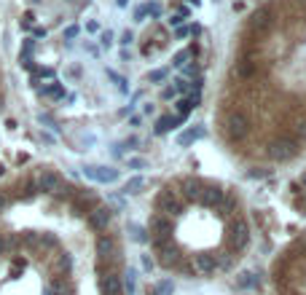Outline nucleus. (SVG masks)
I'll list each match as a JSON object with an SVG mask.
<instances>
[{"mask_svg":"<svg viewBox=\"0 0 306 295\" xmlns=\"http://www.w3.org/2000/svg\"><path fill=\"white\" fill-rule=\"evenodd\" d=\"M54 22H32L22 43L54 41L65 62L30 75L32 89L62 102L97 70L121 100V121L140 129L153 118V134L183 126L202 105L212 62L210 0H54Z\"/></svg>","mask_w":306,"mask_h":295,"instance_id":"nucleus-1","label":"nucleus"},{"mask_svg":"<svg viewBox=\"0 0 306 295\" xmlns=\"http://www.w3.org/2000/svg\"><path fill=\"white\" fill-rule=\"evenodd\" d=\"M221 137L261 159L252 177L306 150V0H255L231 27Z\"/></svg>","mask_w":306,"mask_h":295,"instance_id":"nucleus-2","label":"nucleus"},{"mask_svg":"<svg viewBox=\"0 0 306 295\" xmlns=\"http://www.w3.org/2000/svg\"><path fill=\"white\" fill-rule=\"evenodd\" d=\"M156 212L158 215H167V218H180V215L185 212V201H183V196L177 193V188H175V182H169V185H164L161 191L156 193Z\"/></svg>","mask_w":306,"mask_h":295,"instance_id":"nucleus-3","label":"nucleus"},{"mask_svg":"<svg viewBox=\"0 0 306 295\" xmlns=\"http://www.w3.org/2000/svg\"><path fill=\"white\" fill-rule=\"evenodd\" d=\"M226 244L231 252H242L250 244V226L242 215H234L229 220V231H226Z\"/></svg>","mask_w":306,"mask_h":295,"instance_id":"nucleus-4","label":"nucleus"},{"mask_svg":"<svg viewBox=\"0 0 306 295\" xmlns=\"http://www.w3.org/2000/svg\"><path fill=\"white\" fill-rule=\"evenodd\" d=\"M86 223H89L97 234H105L110 228V223H113V209L108 204H99L97 201V204L86 212Z\"/></svg>","mask_w":306,"mask_h":295,"instance_id":"nucleus-5","label":"nucleus"},{"mask_svg":"<svg viewBox=\"0 0 306 295\" xmlns=\"http://www.w3.org/2000/svg\"><path fill=\"white\" fill-rule=\"evenodd\" d=\"M35 188H38V193H49V196H54L59 188H62V182H65V177L54 172V169H41L35 177Z\"/></svg>","mask_w":306,"mask_h":295,"instance_id":"nucleus-6","label":"nucleus"},{"mask_svg":"<svg viewBox=\"0 0 306 295\" xmlns=\"http://www.w3.org/2000/svg\"><path fill=\"white\" fill-rule=\"evenodd\" d=\"M99 290L102 295H124V282L116 271H105L99 274Z\"/></svg>","mask_w":306,"mask_h":295,"instance_id":"nucleus-7","label":"nucleus"},{"mask_svg":"<svg viewBox=\"0 0 306 295\" xmlns=\"http://www.w3.org/2000/svg\"><path fill=\"white\" fill-rule=\"evenodd\" d=\"M94 252L99 260H110L113 255H116V239H113L110 234H99L97 241H94Z\"/></svg>","mask_w":306,"mask_h":295,"instance_id":"nucleus-8","label":"nucleus"},{"mask_svg":"<svg viewBox=\"0 0 306 295\" xmlns=\"http://www.w3.org/2000/svg\"><path fill=\"white\" fill-rule=\"evenodd\" d=\"M215 268H218V260L212 258V255H196V260H194V271H196V274H202V277H210Z\"/></svg>","mask_w":306,"mask_h":295,"instance_id":"nucleus-9","label":"nucleus"},{"mask_svg":"<svg viewBox=\"0 0 306 295\" xmlns=\"http://www.w3.org/2000/svg\"><path fill=\"white\" fill-rule=\"evenodd\" d=\"M86 177L99 180V182H110V180H116V177H118V172H116V169H108V167H89V169H86Z\"/></svg>","mask_w":306,"mask_h":295,"instance_id":"nucleus-10","label":"nucleus"},{"mask_svg":"<svg viewBox=\"0 0 306 295\" xmlns=\"http://www.w3.org/2000/svg\"><path fill=\"white\" fill-rule=\"evenodd\" d=\"M70 268H73V258L68 252H62V255H59V260H57V271L59 274H70Z\"/></svg>","mask_w":306,"mask_h":295,"instance_id":"nucleus-11","label":"nucleus"},{"mask_svg":"<svg viewBox=\"0 0 306 295\" xmlns=\"http://www.w3.org/2000/svg\"><path fill=\"white\" fill-rule=\"evenodd\" d=\"M172 293H175V285H172L169 279H164L161 285L156 287V295H172Z\"/></svg>","mask_w":306,"mask_h":295,"instance_id":"nucleus-12","label":"nucleus"},{"mask_svg":"<svg viewBox=\"0 0 306 295\" xmlns=\"http://www.w3.org/2000/svg\"><path fill=\"white\" fill-rule=\"evenodd\" d=\"M239 285H242V287H250V290H252V287H258V279L252 277V274H242V279H239Z\"/></svg>","mask_w":306,"mask_h":295,"instance_id":"nucleus-13","label":"nucleus"},{"mask_svg":"<svg viewBox=\"0 0 306 295\" xmlns=\"http://www.w3.org/2000/svg\"><path fill=\"white\" fill-rule=\"evenodd\" d=\"M51 287H54V293H57V295H73V293H70V287L65 285L62 279H57V282H54V285H51Z\"/></svg>","mask_w":306,"mask_h":295,"instance_id":"nucleus-14","label":"nucleus"},{"mask_svg":"<svg viewBox=\"0 0 306 295\" xmlns=\"http://www.w3.org/2000/svg\"><path fill=\"white\" fill-rule=\"evenodd\" d=\"M126 293L135 295V268H129V271H126Z\"/></svg>","mask_w":306,"mask_h":295,"instance_id":"nucleus-15","label":"nucleus"},{"mask_svg":"<svg viewBox=\"0 0 306 295\" xmlns=\"http://www.w3.org/2000/svg\"><path fill=\"white\" fill-rule=\"evenodd\" d=\"M38 244H43V247H57V236L54 234H41V241Z\"/></svg>","mask_w":306,"mask_h":295,"instance_id":"nucleus-16","label":"nucleus"},{"mask_svg":"<svg viewBox=\"0 0 306 295\" xmlns=\"http://www.w3.org/2000/svg\"><path fill=\"white\" fill-rule=\"evenodd\" d=\"M137 188H143V180H140V177H135V180L126 185V193H137Z\"/></svg>","mask_w":306,"mask_h":295,"instance_id":"nucleus-17","label":"nucleus"},{"mask_svg":"<svg viewBox=\"0 0 306 295\" xmlns=\"http://www.w3.org/2000/svg\"><path fill=\"white\" fill-rule=\"evenodd\" d=\"M5 207H8V199H5V196H3V193H0V212H3V209H5Z\"/></svg>","mask_w":306,"mask_h":295,"instance_id":"nucleus-18","label":"nucleus"},{"mask_svg":"<svg viewBox=\"0 0 306 295\" xmlns=\"http://www.w3.org/2000/svg\"><path fill=\"white\" fill-rule=\"evenodd\" d=\"M5 250H8V247H5V236H0V255H3Z\"/></svg>","mask_w":306,"mask_h":295,"instance_id":"nucleus-19","label":"nucleus"},{"mask_svg":"<svg viewBox=\"0 0 306 295\" xmlns=\"http://www.w3.org/2000/svg\"><path fill=\"white\" fill-rule=\"evenodd\" d=\"M3 172H5V167H3V164H0V177H3Z\"/></svg>","mask_w":306,"mask_h":295,"instance_id":"nucleus-20","label":"nucleus"}]
</instances>
